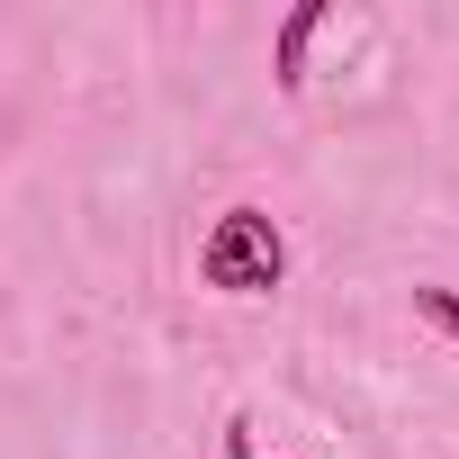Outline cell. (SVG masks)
Segmentation results:
<instances>
[{
	"instance_id": "obj_2",
	"label": "cell",
	"mask_w": 459,
	"mask_h": 459,
	"mask_svg": "<svg viewBox=\"0 0 459 459\" xmlns=\"http://www.w3.org/2000/svg\"><path fill=\"white\" fill-rule=\"evenodd\" d=\"M325 19H333V10H325V0H298V10L280 19V37H271V82H280L289 100L307 91V46L325 37Z\"/></svg>"
},
{
	"instance_id": "obj_3",
	"label": "cell",
	"mask_w": 459,
	"mask_h": 459,
	"mask_svg": "<svg viewBox=\"0 0 459 459\" xmlns=\"http://www.w3.org/2000/svg\"><path fill=\"white\" fill-rule=\"evenodd\" d=\"M414 316H423L441 342H459V289H414Z\"/></svg>"
},
{
	"instance_id": "obj_4",
	"label": "cell",
	"mask_w": 459,
	"mask_h": 459,
	"mask_svg": "<svg viewBox=\"0 0 459 459\" xmlns=\"http://www.w3.org/2000/svg\"><path fill=\"white\" fill-rule=\"evenodd\" d=\"M225 459H253V423H244V414L225 423Z\"/></svg>"
},
{
	"instance_id": "obj_1",
	"label": "cell",
	"mask_w": 459,
	"mask_h": 459,
	"mask_svg": "<svg viewBox=\"0 0 459 459\" xmlns=\"http://www.w3.org/2000/svg\"><path fill=\"white\" fill-rule=\"evenodd\" d=\"M198 280L216 298H271L289 280V235L271 225V207H225L198 235Z\"/></svg>"
}]
</instances>
